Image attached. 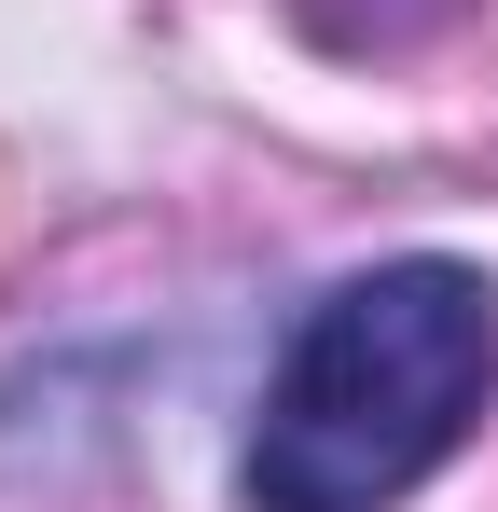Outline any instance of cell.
I'll return each instance as SVG.
<instances>
[{
	"mask_svg": "<svg viewBox=\"0 0 498 512\" xmlns=\"http://www.w3.org/2000/svg\"><path fill=\"white\" fill-rule=\"evenodd\" d=\"M485 402H498V291L443 250L360 263L277 346L236 485L249 512H388L471 443Z\"/></svg>",
	"mask_w": 498,
	"mask_h": 512,
	"instance_id": "cell-1",
	"label": "cell"
}]
</instances>
